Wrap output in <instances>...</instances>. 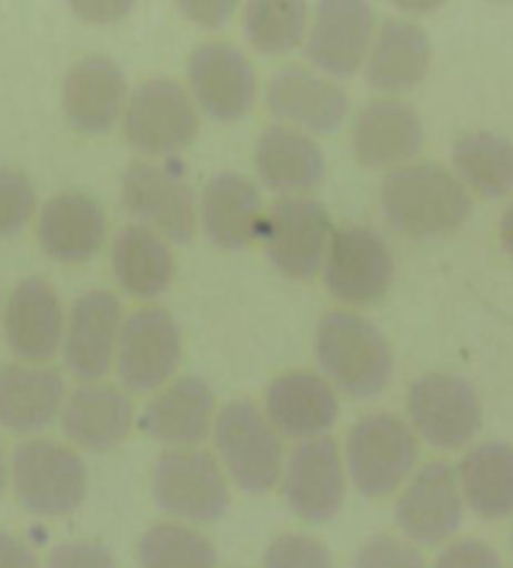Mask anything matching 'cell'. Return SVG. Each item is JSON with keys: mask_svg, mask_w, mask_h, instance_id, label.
I'll use <instances>...</instances> for the list:
<instances>
[{"mask_svg": "<svg viewBox=\"0 0 513 568\" xmlns=\"http://www.w3.org/2000/svg\"><path fill=\"white\" fill-rule=\"evenodd\" d=\"M242 26L247 41L260 53H290L308 38V6L302 0H252Z\"/></svg>", "mask_w": 513, "mask_h": 568, "instance_id": "obj_34", "label": "cell"}, {"mask_svg": "<svg viewBox=\"0 0 513 568\" xmlns=\"http://www.w3.org/2000/svg\"><path fill=\"white\" fill-rule=\"evenodd\" d=\"M254 166L264 184L284 196H300L325 176L328 161L305 131L274 124L262 131L254 146Z\"/></svg>", "mask_w": 513, "mask_h": 568, "instance_id": "obj_28", "label": "cell"}, {"mask_svg": "<svg viewBox=\"0 0 513 568\" xmlns=\"http://www.w3.org/2000/svg\"><path fill=\"white\" fill-rule=\"evenodd\" d=\"M127 101V75L109 55H86L66 73L63 113L71 129L79 131V134H109L123 116Z\"/></svg>", "mask_w": 513, "mask_h": 568, "instance_id": "obj_20", "label": "cell"}, {"mask_svg": "<svg viewBox=\"0 0 513 568\" xmlns=\"http://www.w3.org/2000/svg\"><path fill=\"white\" fill-rule=\"evenodd\" d=\"M151 496L171 520L202 526L220 520L232 504L230 478L209 450L169 448L151 468Z\"/></svg>", "mask_w": 513, "mask_h": 568, "instance_id": "obj_6", "label": "cell"}, {"mask_svg": "<svg viewBox=\"0 0 513 568\" xmlns=\"http://www.w3.org/2000/svg\"><path fill=\"white\" fill-rule=\"evenodd\" d=\"M46 568H119V561L109 546L81 538V541H66L56 546Z\"/></svg>", "mask_w": 513, "mask_h": 568, "instance_id": "obj_38", "label": "cell"}, {"mask_svg": "<svg viewBox=\"0 0 513 568\" xmlns=\"http://www.w3.org/2000/svg\"><path fill=\"white\" fill-rule=\"evenodd\" d=\"M134 403L127 390L109 383H83L69 393L61 410V428L76 448L109 453L134 428Z\"/></svg>", "mask_w": 513, "mask_h": 568, "instance_id": "obj_24", "label": "cell"}, {"mask_svg": "<svg viewBox=\"0 0 513 568\" xmlns=\"http://www.w3.org/2000/svg\"><path fill=\"white\" fill-rule=\"evenodd\" d=\"M232 0H184L179 3V11H182L189 21L199 23L204 28H220L227 18L234 11Z\"/></svg>", "mask_w": 513, "mask_h": 568, "instance_id": "obj_40", "label": "cell"}, {"mask_svg": "<svg viewBox=\"0 0 513 568\" xmlns=\"http://www.w3.org/2000/svg\"><path fill=\"white\" fill-rule=\"evenodd\" d=\"M141 568H217L220 554L204 531L182 520H157L137 544Z\"/></svg>", "mask_w": 513, "mask_h": 568, "instance_id": "obj_33", "label": "cell"}, {"mask_svg": "<svg viewBox=\"0 0 513 568\" xmlns=\"http://www.w3.org/2000/svg\"><path fill=\"white\" fill-rule=\"evenodd\" d=\"M322 272L332 297L348 305H375L391 290L395 262L383 236L368 226H342L332 234Z\"/></svg>", "mask_w": 513, "mask_h": 568, "instance_id": "obj_13", "label": "cell"}, {"mask_svg": "<svg viewBox=\"0 0 513 568\" xmlns=\"http://www.w3.org/2000/svg\"><path fill=\"white\" fill-rule=\"evenodd\" d=\"M103 240H107V212L91 194H56L38 214V242L56 262L79 264L97 257Z\"/></svg>", "mask_w": 513, "mask_h": 568, "instance_id": "obj_26", "label": "cell"}, {"mask_svg": "<svg viewBox=\"0 0 513 568\" xmlns=\"http://www.w3.org/2000/svg\"><path fill=\"white\" fill-rule=\"evenodd\" d=\"M0 568H41V561L21 536L0 531Z\"/></svg>", "mask_w": 513, "mask_h": 568, "instance_id": "obj_41", "label": "cell"}, {"mask_svg": "<svg viewBox=\"0 0 513 568\" xmlns=\"http://www.w3.org/2000/svg\"><path fill=\"white\" fill-rule=\"evenodd\" d=\"M431 69V38L411 21H388L365 59L370 87L388 97L415 89Z\"/></svg>", "mask_w": 513, "mask_h": 568, "instance_id": "obj_29", "label": "cell"}, {"mask_svg": "<svg viewBox=\"0 0 513 568\" xmlns=\"http://www.w3.org/2000/svg\"><path fill=\"white\" fill-rule=\"evenodd\" d=\"M66 381L56 367L11 363L0 367V428L36 435L61 418Z\"/></svg>", "mask_w": 513, "mask_h": 568, "instance_id": "obj_25", "label": "cell"}, {"mask_svg": "<svg viewBox=\"0 0 513 568\" xmlns=\"http://www.w3.org/2000/svg\"><path fill=\"white\" fill-rule=\"evenodd\" d=\"M11 483L18 506L38 518L71 516L89 490V470L71 445L31 438L11 458Z\"/></svg>", "mask_w": 513, "mask_h": 568, "instance_id": "obj_5", "label": "cell"}, {"mask_svg": "<svg viewBox=\"0 0 513 568\" xmlns=\"http://www.w3.org/2000/svg\"><path fill=\"white\" fill-rule=\"evenodd\" d=\"M353 568H428L421 548L395 534H375L358 548Z\"/></svg>", "mask_w": 513, "mask_h": 568, "instance_id": "obj_37", "label": "cell"}, {"mask_svg": "<svg viewBox=\"0 0 513 568\" xmlns=\"http://www.w3.org/2000/svg\"><path fill=\"white\" fill-rule=\"evenodd\" d=\"M264 103L282 126L305 134H332L350 111L348 91L308 65H284L274 71L264 89Z\"/></svg>", "mask_w": 513, "mask_h": 568, "instance_id": "obj_15", "label": "cell"}, {"mask_svg": "<svg viewBox=\"0 0 513 568\" xmlns=\"http://www.w3.org/2000/svg\"><path fill=\"white\" fill-rule=\"evenodd\" d=\"M111 264L119 287L137 300H154L167 292L177 270L169 242L141 224H129L119 232Z\"/></svg>", "mask_w": 513, "mask_h": 568, "instance_id": "obj_31", "label": "cell"}, {"mask_svg": "<svg viewBox=\"0 0 513 568\" xmlns=\"http://www.w3.org/2000/svg\"><path fill=\"white\" fill-rule=\"evenodd\" d=\"M335 226L325 206L308 196H282L264 214L260 240L272 267L292 280H312L325 264Z\"/></svg>", "mask_w": 513, "mask_h": 568, "instance_id": "obj_8", "label": "cell"}, {"mask_svg": "<svg viewBox=\"0 0 513 568\" xmlns=\"http://www.w3.org/2000/svg\"><path fill=\"white\" fill-rule=\"evenodd\" d=\"M38 206L31 179L16 169H0V236H13L33 220Z\"/></svg>", "mask_w": 513, "mask_h": 568, "instance_id": "obj_36", "label": "cell"}, {"mask_svg": "<svg viewBox=\"0 0 513 568\" xmlns=\"http://www.w3.org/2000/svg\"><path fill=\"white\" fill-rule=\"evenodd\" d=\"M121 196L129 214L171 242H189L197 232V196L184 176L154 161H131Z\"/></svg>", "mask_w": 513, "mask_h": 568, "instance_id": "obj_14", "label": "cell"}, {"mask_svg": "<svg viewBox=\"0 0 513 568\" xmlns=\"http://www.w3.org/2000/svg\"><path fill=\"white\" fill-rule=\"evenodd\" d=\"M425 141L421 113L398 97L365 101L350 124V149L368 169H398L411 164Z\"/></svg>", "mask_w": 513, "mask_h": 568, "instance_id": "obj_16", "label": "cell"}, {"mask_svg": "<svg viewBox=\"0 0 513 568\" xmlns=\"http://www.w3.org/2000/svg\"><path fill=\"white\" fill-rule=\"evenodd\" d=\"M6 343L21 363H43L63 345L66 312L59 292L41 277H26L13 287L3 312Z\"/></svg>", "mask_w": 513, "mask_h": 568, "instance_id": "obj_23", "label": "cell"}, {"mask_svg": "<svg viewBox=\"0 0 513 568\" xmlns=\"http://www.w3.org/2000/svg\"><path fill=\"white\" fill-rule=\"evenodd\" d=\"M433 568H503L496 548L481 538H459L443 546Z\"/></svg>", "mask_w": 513, "mask_h": 568, "instance_id": "obj_39", "label": "cell"}, {"mask_svg": "<svg viewBox=\"0 0 513 568\" xmlns=\"http://www.w3.org/2000/svg\"><path fill=\"white\" fill-rule=\"evenodd\" d=\"M217 460L230 483L250 496L278 488L284 468L282 435L252 400H232L217 410L212 428Z\"/></svg>", "mask_w": 513, "mask_h": 568, "instance_id": "obj_4", "label": "cell"}, {"mask_svg": "<svg viewBox=\"0 0 513 568\" xmlns=\"http://www.w3.org/2000/svg\"><path fill=\"white\" fill-rule=\"evenodd\" d=\"M348 480L365 498H388L401 490L418 468L421 445L411 425L393 413H370L348 430Z\"/></svg>", "mask_w": 513, "mask_h": 568, "instance_id": "obj_3", "label": "cell"}, {"mask_svg": "<svg viewBox=\"0 0 513 568\" xmlns=\"http://www.w3.org/2000/svg\"><path fill=\"white\" fill-rule=\"evenodd\" d=\"M499 236H501L503 250H506V252L511 254V257H513V202L506 206V212L501 214Z\"/></svg>", "mask_w": 513, "mask_h": 568, "instance_id": "obj_43", "label": "cell"}, {"mask_svg": "<svg viewBox=\"0 0 513 568\" xmlns=\"http://www.w3.org/2000/svg\"><path fill=\"white\" fill-rule=\"evenodd\" d=\"M182 363V333L164 307H141L123 320L117 375L131 393H154L171 383Z\"/></svg>", "mask_w": 513, "mask_h": 568, "instance_id": "obj_11", "label": "cell"}, {"mask_svg": "<svg viewBox=\"0 0 513 568\" xmlns=\"http://www.w3.org/2000/svg\"><path fill=\"white\" fill-rule=\"evenodd\" d=\"M463 494L455 468L445 460H428L415 468L395 500V524L415 546L451 541L463 524Z\"/></svg>", "mask_w": 513, "mask_h": 568, "instance_id": "obj_12", "label": "cell"}, {"mask_svg": "<svg viewBox=\"0 0 513 568\" xmlns=\"http://www.w3.org/2000/svg\"><path fill=\"white\" fill-rule=\"evenodd\" d=\"M511 544H513V536H511Z\"/></svg>", "mask_w": 513, "mask_h": 568, "instance_id": "obj_45", "label": "cell"}, {"mask_svg": "<svg viewBox=\"0 0 513 568\" xmlns=\"http://www.w3.org/2000/svg\"><path fill=\"white\" fill-rule=\"evenodd\" d=\"M408 425L439 450H461L483 425V405L473 383L453 373L415 377L405 395Z\"/></svg>", "mask_w": 513, "mask_h": 568, "instance_id": "obj_7", "label": "cell"}, {"mask_svg": "<svg viewBox=\"0 0 513 568\" xmlns=\"http://www.w3.org/2000/svg\"><path fill=\"white\" fill-rule=\"evenodd\" d=\"M453 169L469 192L506 196L513 189V144L491 131H469L453 144Z\"/></svg>", "mask_w": 513, "mask_h": 568, "instance_id": "obj_32", "label": "cell"}, {"mask_svg": "<svg viewBox=\"0 0 513 568\" xmlns=\"http://www.w3.org/2000/svg\"><path fill=\"white\" fill-rule=\"evenodd\" d=\"M380 204L398 232L415 240L443 236L469 222L471 192L441 164L418 161L388 172L380 186Z\"/></svg>", "mask_w": 513, "mask_h": 568, "instance_id": "obj_1", "label": "cell"}, {"mask_svg": "<svg viewBox=\"0 0 513 568\" xmlns=\"http://www.w3.org/2000/svg\"><path fill=\"white\" fill-rule=\"evenodd\" d=\"M217 420V397L202 377L184 375L167 383L141 410L139 428L164 448H199Z\"/></svg>", "mask_w": 513, "mask_h": 568, "instance_id": "obj_21", "label": "cell"}, {"mask_svg": "<svg viewBox=\"0 0 513 568\" xmlns=\"http://www.w3.org/2000/svg\"><path fill=\"white\" fill-rule=\"evenodd\" d=\"M199 214L209 242L220 250H244L260 240L264 222L262 196L242 174L222 172L209 179Z\"/></svg>", "mask_w": 513, "mask_h": 568, "instance_id": "obj_27", "label": "cell"}, {"mask_svg": "<svg viewBox=\"0 0 513 568\" xmlns=\"http://www.w3.org/2000/svg\"><path fill=\"white\" fill-rule=\"evenodd\" d=\"M262 568H335L325 541L310 534H280L264 548Z\"/></svg>", "mask_w": 513, "mask_h": 568, "instance_id": "obj_35", "label": "cell"}, {"mask_svg": "<svg viewBox=\"0 0 513 568\" xmlns=\"http://www.w3.org/2000/svg\"><path fill=\"white\" fill-rule=\"evenodd\" d=\"M315 357L335 390L375 397L391 383L393 347L373 320L353 310H332L320 320Z\"/></svg>", "mask_w": 513, "mask_h": 568, "instance_id": "obj_2", "label": "cell"}, {"mask_svg": "<svg viewBox=\"0 0 513 568\" xmlns=\"http://www.w3.org/2000/svg\"><path fill=\"white\" fill-rule=\"evenodd\" d=\"M194 99L171 79H149L129 93L123 134L139 154L171 156L197 139Z\"/></svg>", "mask_w": 513, "mask_h": 568, "instance_id": "obj_9", "label": "cell"}, {"mask_svg": "<svg viewBox=\"0 0 513 568\" xmlns=\"http://www.w3.org/2000/svg\"><path fill=\"white\" fill-rule=\"evenodd\" d=\"M123 327L121 302L107 290H91L76 300L66 317L63 359L81 383H99L113 367Z\"/></svg>", "mask_w": 513, "mask_h": 568, "instance_id": "obj_19", "label": "cell"}, {"mask_svg": "<svg viewBox=\"0 0 513 568\" xmlns=\"http://www.w3.org/2000/svg\"><path fill=\"white\" fill-rule=\"evenodd\" d=\"M192 97L217 121H237L252 111L256 73L247 55L232 43L197 45L187 63Z\"/></svg>", "mask_w": 513, "mask_h": 568, "instance_id": "obj_17", "label": "cell"}, {"mask_svg": "<svg viewBox=\"0 0 513 568\" xmlns=\"http://www.w3.org/2000/svg\"><path fill=\"white\" fill-rule=\"evenodd\" d=\"M8 480H11V463L6 460V450H3V445H0V500H3Z\"/></svg>", "mask_w": 513, "mask_h": 568, "instance_id": "obj_44", "label": "cell"}, {"mask_svg": "<svg viewBox=\"0 0 513 568\" xmlns=\"http://www.w3.org/2000/svg\"><path fill=\"white\" fill-rule=\"evenodd\" d=\"M348 483L342 448L330 435L294 445L280 478L284 504L305 524L335 518L345 506Z\"/></svg>", "mask_w": 513, "mask_h": 568, "instance_id": "obj_10", "label": "cell"}, {"mask_svg": "<svg viewBox=\"0 0 513 568\" xmlns=\"http://www.w3.org/2000/svg\"><path fill=\"white\" fill-rule=\"evenodd\" d=\"M264 415L284 438L298 443L322 438L338 423V393L325 375L288 371L264 390Z\"/></svg>", "mask_w": 513, "mask_h": 568, "instance_id": "obj_22", "label": "cell"}, {"mask_svg": "<svg viewBox=\"0 0 513 568\" xmlns=\"http://www.w3.org/2000/svg\"><path fill=\"white\" fill-rule=\"evenodd\" d=\"M459 486L463 504L483 520L513 516V448L509 443H479L461 458Z\"/></svg>", "mask_w": 513, "mask_h": 568, "instance_id": "obj_30", "label": "cell"}, {"mask_svg": "<svg viewBox=\"0 0 513 568\" xmlns=\"http://www.w3.org/2000/svg\"><path fill=\"white\" fill-rule=\"evenodd\" d=\"M375 41V13L363 0H322L308 28V55L325 75H353Z\"/></svg>", "mask_w": 513, "mask_h": 568, "instance_id": "obj_18", "label": "cell"}, {"mask_svg": "<svg viewBox=\"0 0 513 568\" xmlns=\"http://www.w3.org/2000/svg\"><path fill=\"white\" fill-rule=\"evenodd\" d=\"M73 13L81 16L83 21L89 23H113V21H121L123 16L131 13V8L134 3H129V0H101V3H71Z\"/></svg>", "mask_w": 513, "mask_h": 568, "instance_id": "obj_42", "label": "cell"}]
</instances>
